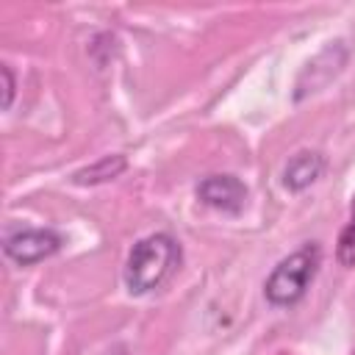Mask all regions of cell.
<instances>
[{
  "label": "cell",
  "mask_w": 355,
  "mask_h": 355,
  "mask_svg": "<svg viewBox=\"0 0 355 355\" xmlns=\"http://www.w3.org/2000/svg\"><path fill=\"white\" fill-rule=\"evenodd\" d=\"M178 263H180V244L169 233H150L130 247L122 269V283L133 297L150 294L175 272Z\"/></svg>",
  "instance_id": "1"
},
{
  "label": "cell",
  "mask_w": 355,
  "mask_h": 355,
  "mask_svg": "<svg viewBox=\"0 0 355 355\" xmlns=\"http://www.w3.org/2000/svg\"><path fill=\"white\" fill-rule=\"evenodd\" d=\"M322 263V250L319 244H302L283 261L272 266V272L263 280V297L272 308H291L297 305L305 291L311 288L316 272Z\"/></svg>",
  "instance_id": "2"
},
{
  "label": "cell",
  "mask_w": 355,
  "mask_h": 355,
  "mask_svg": "<svg viewBox=\"0 0 355 355\" xmlns=\"http://www.w3.org/2000/svg\"><path fill=\"white\" fill-rule=\"evenodd\" d=\"M64 244V236L53 227H19L6 233L3 252L17 266H33L50 255H55Z\"/></svg>",
  "instance_id": "3"
},
{
  "label": "cell",
  "mask_w": 355,
  "mask_h": 355,
  "mask_svg": "<svg viewBox=\"0 0 355 355\" xmlns=\"http://www.w3.org/2000/svg\"><path fill=\"white\" fill-rule=\"evenodd\" d=\"M194 194L202 205L222 214H241L247 205V186L236 175H208L194 186Z\"/></svg>",
  "instance_id": "4"
},
{
  "label": "cell",
  "mask_w": 355,
  "mask_h": 355,
  "mask_svg": "<svg viewBox=\"0 0 355 355\" xmlns=\"http://www.w3.org/2000/svg\"><path fill=\"white\" fill-rule=\"evenodd\" d=\"M324 166H327V161H324L322 153H316V150H300V153H294L286 161V166L280 172V183H283L286 191L300 194V191H305L308 186H313L322 178Z\"/></svg>",
  "instance_id": "5"
},
{
  "label": "cell",
  "mask_w": 355,
  "mask_h": 355,
  "mask_svg": "<svg viewBox=\"0 0 355 355\" xmlns=\"http://www.w3.org/2000/svg\"><path fill=\"white\" fill-rule=\"evenodd\" d=\"M125 169H128V158H125V155H119V153L103 155L100 161H94V164L78 169V172L72 175V183H75V186H100V183H108V180L119 178Z\"/></svg>",
  "instance_id": "6"
},
{
  "label": "cell",
  "mask_w": 355,
  "mask_h": 355,
  "mask_svg": "<svg viewBox=\"0 0 355 355\" xmlns=\"http://www.w3.org/2000/svg\"><path fill=\"white\" fill-rule=\"evenodd\" d=\"M336 258L347 269L355 266V194H352V202H349V219L341 227L338 241H336Z\"/></svg>",
  "instance_id": "7"
},
{
  "label": "cell",
  "mask_w": 355,
  "mask_h": 355,
  "mask_svg": "<svg viewBox=\"0 0 355 355\" xmlns=\"http://www.w3.org/2000/svg\"><path fill=\"white\" fill-rule=\"evenodd\" d=\"M0 75H3V108L8 111L11 108V103H14V94H17V83H14V72H11V67L8 64H3L0 67Z\"/></svg>",
  "instance_id": "8"
},
{
  "label": "cell",
  "mask_w": 355,
  "mask_h": 355,
  "mask_svg": "<svg viewBox=\"0 0 355 355\" xmlns=\"http://www.w3.org/2000/svg\"><path fill=\"white\" fill-rule=\"evenodd\" d=\"M352 355H355V352H352Z\"/></svg>",
  "instance_id": "9"
}]
</instances>
